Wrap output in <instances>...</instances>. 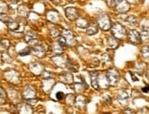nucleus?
Instances as JSON below:
<instances>
[{
    "label": "nucleus",
    "instance_id": "obj_22",
    "mask_svg": "<svg viewBox=\"0 0 149 114\" xmlns=\"http://www.w3.org/2000/svg\"><path fill=\"white\" fill-rule=\"evenodd\" d=\"M76 25L78 28H86L88 27V21L85 19V18L83 17H81V18H77V22H76Z\"/></svg>",
    "mask_w": 149,
    "mask_h": 114
},
{
    "label": "nucleus",
    "instance_id": "obj_18",
    "mask_svg": "<svg viewBox=\"0 0 149 114\" xmlns=\"http://www.w3.org/2000/svg\"><path fill=\"white\" fill-rule=\"evenodd\" d=\"M86 102H87L86 97L82 96V95H79V96H77V97L75 98V102H74V103L76 104L77 107H79V108L84 106V105L86 104Z\"/></svg>",
    "mask_w": 149,
    "mask_h": 114
},
{
    "label": "nucleus",
    "instance_id": "obj_28",
    "mask_svg": "<svg viewBox=\"0 0 149 114\" xmlns=\"http://www.w3.org/2000/svg\"><path fill=\"white\" fill-rule=\"evenodd\" d=\"M0 46H1L4 49H8L10 47V41L6 39H3L0 40Z\"/></svg>",
    "mask_w": 149,
    "mask_h": 114
},
{
    "label": "nucleus",
    "instance_id": "obj_11",
    "mask_svg": "<svg viewBox=\"0 0 149 114\" xmlns=\"http://www.w3.org/2000/svg\"><path fill=\"white\" fill-rule=\"evenodd\" d=\"M29 69H30V71L36 76L41 75V73L44 70L43 66L40 65V64H38V63H32V64H30L29 65Z\"/></svg>",
    "mask_w": 149,
    "mask_h": 114
},
{
    "label": "nucleus",
    "instance_id": "obj_25",
    "mask_svg": "<svg viewBox=\"0 0 149 114\" xmlns=\"http://www.w3.org/2000/svg\"><path fill=\"white\" fill-rule=\"evenodd\" d=\"M17 13L20 17H27L28 15V9L25 6H20V7L17 8Z\"/></svg>",
    "mask_w": 149,
    "mask_h": 114
},
{
    "label": "nucleus",
    "instance_id": "obj_34",
    "mask_svg": "<svg viewBox=\"0 0 149 114\" xmlns=\"http://www.w3.org/2000/svg\"><path fill=\"white\" fill-rule=\"evenodd\" d=\"M140 36H141V39L149 40V31L148 30H144L143 32L140 34Z\"/></svg>",
    "mask_w": 149,
    "mask_h": 114
},
{
    "label": "nucleus",
    "instance_id": "obj_27",
    "mask_svg": "<svg viewBox=\"0 0 149 114\" xmlns=\"http://www.w3.org/2000/svg\"><path fill=\"white\" fill-rule=\"evenodd\" d=\"M125 21L130 25V26H136L137 24V19L136 17H135L134 16H130V17H127Z\"/></svg>",
    "mask_w": 149,
    "mask_h": 114
},
{
    "label": "nucleus",
    "instance_id": "obj_5",
    "mask_svg": "<svg viewBox=\"0 0 149 114\" xmlns=\"http://www.w3.org/2000/svg\"><path fill=\"white\" fill-rule=\"evenodd\" d=\"M127 37H128L129 41H130L132 44H134V45H139V44L142 42L140 33L137 32L136 30L129 31V33L127 34Z\"/></svg>",
    "mask_w": 149,
    "mask_h": 114
},
{
    "label": "nucleus",
    "instance_id": "obj_44",
    "mask_svg": "<svg viewBox=\"0 0 149 114\" xmlns=\"http://www.w3.org/2000/svg\"><path fill=\"white\" fill-rule=\"evenodd\" d=\"M17 2H19V1H23V0H17Z\"/></svg>",
    "mask_w": 149,
    "mask_h": 114
},
{
    "label": "nucleus",
    "instance_id": "obj_1",
    "mask_svg": "<svg viewBox=\"0 0 149 114\" xmlns=\"http://www.w3.org/2000/svg\"><path fill=\"white\" fill-rule=\"evenodd\" d=\"M97 26L102 30L107 31L111 29L112 28V22L110 17L107 14H101L97 17Z\"/></svg>",
    "mask_w": 149,
    "mask_h": 114
},
{
    "label": "nucleus",
    "instance_id": "obj_33",
    "mask_svg": "<svg viewBox=\"0 0 149 114\" xmlns=\"http://www.w3.org/2000/svg\"><path fill=\"white\" fill-rule=\"evenodd\" d=\"M31 52V48L30 47H26L24 49H22L21 51H19V55L20 56H27V55H29Z\"/></svg>",
    "mask_w": 149,
    "mask_h": 114
},
{
    "label": "nucleus",
    "instance_id": "obj_26",
    "mask_svg": "<svg viewBox=\"0 0 149 114\" xmlns=\"http://www.w3.org/2000/svg\"><path fill=\"white\" fill-rule=\"evenodd\" d=\"M142 56L145 60L149 61V46H146L142 48Z\"/></svg>",
    "mask_w": 149,
    "mask_h": 114
},
{
    "label": "nucleus",
    "instance_id": "obj_6",
    "mask_svg": "<svg viewBox=\"0 0 149 114\" xmlns=\"http://www.w3.org/2000/svg\"><path fill=\"white\" fill-rule=\"evenodd\" d=\"M22 95H23V98L26 100L30 99H34V98H36V91L32 86H26L24 88Z\"/></svg>",
    "mask_w": 149,
    "mask_h": 114
},
{
    "label": "nucleus",
    "instance_id": "obj_37",
    "mask_svg": "<svg viewBox=\"0 0 149 114\" xmlns=\"http://www.w3.org/2000/svg\"><path fill=\"white\" fill-rule=\"evenodd\" d=\"M3 60H5L6 62H10L11 61V58L8 55V53H4L3 54Z\"/></svg>",
    "mask_w": 149,
    "mask_h": 114
},
{
    "label": "nucleus",
    "instance_id": "obj_45",
    "mask_svg": "<svg viewBox=\"0 0 149 114\" xmlns=\"http://www.w3.org/2000/svg\"><path fill=\"white\" fill-rule=\"evenodd\" d=\"M140 1H143V0H140Z\"/></svg>",
    "mask_w": 149,
    "mask_h": 114
},
{
    "label": "nucleus",
    "instance_id": "obj_31",
    "mask_svg": "<svg viewBox=\"0 0 149 114\" xmlns=\"http://www.w3.org/2000/svg\"><path fill=\"white\" fill-rule=\"evenodd\" d=\"M122 0H106V3L108 5V7L110 8H115Z\"/></svg>",
    "mask_w": 149,
    "mask_h": 114
},
{
    "label": "nucleus",
    "instance_id": "obj_42",
    "mask_svg": "<svg viewBox=\"0 0 149 114\" xmlns=\"http://www.w3.org/2000/svg\"><path fill=\"white\" fill-rule=\"evenodd\" d=\"M52 1H53L54 3H56V4H60V3L61 2V0H52Z\"/></svg>",
    "mask_w": 149,
    "mask_h": 114
},
{
    "label": "nucleus",
    "instance_id": "obj_3",
    "mask_svg": "<svg viewBox=\"0 0 149 114\" xmlns=\"http://www.w3.org/2000/svg\"><path fill=\"white\" fill-rule=\"evenodd\" d=\"M106 75V78L109 81V84L110 86H116L118 84V81H119V73L117 72V70H115L114 68H112L108 70V72L105 74Z\"/></svg>",
    "mask_w": 149,
    "mask_h": 114
},
{
    "label": "nucleus",
    "instance_id": "obj_7",
    "mask_svg": "<svg viewBox=\"0 0 149 114\" xmlns=\"http://www.w3.org/2000/svg\"><path fill=\"white\" fill-rule=\"evenodd\" d=\"M116 11L118 12V13H122V14H125V13H127V12L130 10V4H129L127 1L125 0H122V1L116 6Z\"/></svg>",
    "mask_w": 149,
    "mask_h": 114
},
{
    "label": "nucleus",
    "instance_id": "obj_40",
    "mask_svg": "<svg viewBox=\"0 0 149 114\" xmlns=\"http://www.w3.org/2000/svg\"><path fill=\"white\" fill-rule=\"evenodd\" d=\"M130 74H131V77H132V79H133L134 81H137V80H138V78H135V77H134V75L132 72H130Z\"/></svg>",
    "mask_w": 149,
    "mask_h": 114
},
{
    "label": "nucleus",
    "instance_id": "obj_12",
    "mask_svg": "<svg viewBox=\"0 0 149 114\" xmlns=\"http://www.w3.org/2000/svg\"><path fill=\"white\" fill-rule=\"evenodd\" d=\"M31 51L34 53V55L38 58H44L45 57V48L41 45H35L33 48H31Z\"/></svg>",
    "mask_w": 149,
    "mask_h": 114
},
{
    "label": "nucleus",
    "instance_id": "obj_43",
    "mask_svg": "<svg viewBox=\"0 0 149 114\" xmlns=\"http://www.w3.org/2000/svg\"><path fill=\"white\" fill-rule=\"evenodd\" d=\"M146 75H147V78L149 79V69H148V70H147V74H146Z\"/></svg>",
    "mask_w": 149,
    "mask_h": 114
},
{
    "label": "nucleus",
    "instance_id": "obj_15",
    "mask_svg": "<svg viewBox=\"0 0 149 114\" xmlns=\"http://www.w3.org/2000/svg\"><path fill=\"white\" fill-rule=\"evenodd\" d=\"M91 75V81H92V86L95 88V90H99V84H98V72L96 71H93L90 72Z\"/></svg>",
    "mask_w": 149,
    "mask_h": 114
},
{
    "label": "nucleus",
    "instance_id": "obj_17",
    "mask_svg": "<svg viewBox=\"0 0 149 114\" xmlns=\"http://www.w3.org/2000/svg\"><path fill=\"white\" fill-rule=\"evenodd\" d=\"M52 49H53V53L56 56H61L63 52V46L61 45V44L57 41L56 43H53Z\"/></svg>",
    "mask_w": 149,
    "mask_h": 114
},
{
    "label": "nucleus",
    "instance_id": "obj_10",
    "mask_svg": "<svg viewBox=\"0 0 149 114\" xmlns=\"http://www.w3.org/2000/svg\"><path fill=\"white\" fill-rule=\"evenodd\" d=\"M65 15L69 20L74 21L78 18V11L75 8H68L65 10Z\"/></svg>",
    "mask_w": 149,
    "mask_h": 114
},
{
    "label": "nucleus",
    "instance_id": "obj_19",
    "mask_svg": "<svg viewBox=\"0 0 149 114\" xmlns=\"http://www.w3.org/2000/svg\"><path fill=\"white\" fill-rule=\"evenodd\" d=\"M86 33L90 36H93V35H95L98 33V26H96L94 24H91V25H88V27L86 28Z\"/></svg>",
    "mask_w": 149,
    "mask_h": 114
},
{
    "label": "nucleus",
    "instance_id": "obj_38",
    "mask_svg": "<svg viewBox=\"0 0 149 114\" xmlns=\"http://www.w3.org/2000/svg\"><path fill=\"white\" fill-rule=\"evenodd\" d=\"M51 35H52L53 37H59L60 36L59 30H58L57 28H53L52 30H51Z\"/></svg>",
    "mask_w": 149,
    "mask_h": 114
},
{
    "label": "nucleus",
    "instance_id": "obj_39",
    "mask_svg": "<svg viewBox=\"0 0 149 114\" xmlns=\"http://www.w3.org/2000/svg\"><path fill=\"white\" fill-rule=\"evenodd\" d=\"M142 91L145 92V93H147V92L149 91V85H147L146 87H145V88H142Z\"/></svg>",
    "mask_w": 149,
    "mask_h": 114
},
{
    "label": "nucleus",
    "instance_id": "obj_36",
    "mask_svg": "<svg viewBox=\"0 0 149 114\" xmlns=\"http://www.w3.org/2000/svg\"><path fill=\"white\" fill-rule=\"evenodd\" d=\"M56 98L59 100H61L63 99H65L66 96H65V94H64L62 91H59V92H57V94H56Z\"/></svg>",
    "mask_w": 149,
    "mask_h": 114
},
{
    "label": "nucleus",
    "instance_id": "obj_21",
    "mask_svg": "<svg viewBox=\"0 0 149 114\" xmlns=\"http://www.w3.org/2000/svg\"><path fill=\"white\" fill-rule=\"evenodd\" d=\"M66 67L70 69V70H72L73 72H76L78 70V68H79V65L77 64V63L73 60H70V59H68L66 61Z\"/></svg>",
    "mask_w": 149,
    "mask_h": 114
},
{
    "label": "nucleus",
    "instance_id": "obj_13",
    "mask_svg": "<svg viewBox=\"0 0 149 114\" xmlns=\"http://www.w3.org/2000/svg\"><path fill=\"white\" fill-rule=\"evenodd\" d=\"M25 41L27 43H33L38 39V35L34 32V31H28L24 35Z\"/></svg>",
    "mask_w": 149,
    "mask_h": 114
},
{
    "label": "nucleus",
    "instance_id": "obj_20",
    "mask_svg": "<svg viewBox=\"0 0 149 114\" xmlns=\"http://www.w3.org/2000/svg\"><path fill=\"white\" fill-rule=\"evenodd\" d=\"M61 78H62L63 81L67 84H72L73 82V77L70 72H63L61 74Z\"/></svg>",
    "mask_w": 149,
    "mask_h": 114
},
{
    "label": "nucleus",
    "instance_id": "obj_23",
    "mask_svg": "<svg viewBox=\"0 0 149 114\" xmlns=\"http://www.w3.org/2000/svg\"><path fill=\"white\" fill-rule=\"evenodd\" d=\"M6 26H8V28L11 31H16V30H17L19 28V24L17 21H15V20L10 21L9 23L6 24Z\"/></svg>",
    "mask_w": 149,
    "mask_h": 114
},
{
    "label": "nucleus",
    "instance_id": "obj_30",
    "mask_svg": "<svg viewBox=\"0 0 149 114\" xmlns=\"http://www.w3.org/2000/svg\"><path fill=\"white\" fill-rule=\"evenodd\" d=\"M6 92L5 91V90L2 88V87H0V102H2L4 103L6 99Z\"/></svg>",
    "mask_w": 149,
    "mask_h": 114
},
{
    "label": "nucleus",
    "instance_id": "obj_32",
    "mask_svg": "<svg viewBox=\"0 0 149 114\" xmlns=\"http://www.w3.org/2000/svg\"><path fill=\"white\" fill-rule=\"evenodd\" d=\"M0 20H1L2 22H4V23H6V24H8L10 21H12L13 19H12L10 17L6 16L5 14H0Z\"/></svg>",
    "mask_w": 149,
    "mask_h": 114
},
{
    "label": "nucleus",
    "instance_id": "obj_35",
    "mask_svg": "<svg viewBox=\"0 0 149 114\" xmlns=\"http://www.w3.org/2000/svg\"><path fill=\"white\" fill-rule=\"evenodd\" d=\"M58 42H59L61 45H62L63 47H65V46H67V42H66V39H65V37H64L63 36H60L59 37V39H58V40H57Z\"/></svg>",
    "mask_w": 149,
    "mask_h": 114
},
{
    "label": "nucleus",
    "instance_id": "obj_16",
    "mask_svg": "<svg viewBox=\"0 0 149 114\" xmlns=\"http://www.w3.org/2000/svg\"><path fill=\"white\" fill-rule=\"evenodd\" d=\"M108 46L110 48H112V49L117 48L119 46V39H117L113 36L109 37H108Z\"/></svg>",
    "mask_w": 149,
    "mask_h": 114
},
{
    "label": "nucleus",
    "instance_id": "obj_41",
    "mask_svg": "<svg viewBox=\"0 0 149 114\" xmlns=\"http://www.w3.org/2000/svg\"><path fill=\"white\" fill-rule=\"evenodd\" d=\"M124 113H134V112L133 110H125V111H124Z\"/></svg>",
    "mask_w": 149,
    "mask_h": 114
},
{
    "label": "nucleus",
    "instance_id": "obj_2",
    "mask_svg": "<svg viewBox=\"0 0 149 114\" xmlns=\"http://www.w3.org/2000/svg\"><path fill=\"white\" fill-rule=\"evenodd\" d=\"M111 29H112L113 36L119 40L124 39L125 37L127 36V32H126L125 28L124 26H122V25L119 23H114L113 25H112Z\"/></svg>",
    "mask_w": 149,
    "mask_h": 114
},
{
    "label": "nucleus",
    "instance_id": "obj_4",
    "mask_svg": "<svg viewBox=\"0 0 149 114\" xmlns=\"http://www.w3.org/2000/svg\"><path fill=\"white\" fill-rule=\"evenodd\" d=\"M61 36H63L64 37H65L66 42H67V46L73 47V46L76 45V43H77L76 37H75L74 34L70 30H69V29H64L62 31Z\"/></svg>",
    "mask_w": 149,
    "mask_h": 114
},
{
    "label": "nucleus",
    "instance_id": "obj_8",
    "mask_svg": "<svg viewBox=\"0 0 149 114\" xmlns=\"http://www.w3.org/2000/svg\"><path fill=\"white\" fill-rule=\"evenodd\" d=\"M117 99L120 104L125 106L128 103V100H129V92L125 90H121L120 92L118 93Z\"/></svg>",
    "mask_w": 149,
    "mask_h": 114
},
{
    "label": "nucleus",
    "instance_id": "obj_9",
    "mask_svg": "<svg viewBox=\"0 0 149 114\" xmlns=\"http://www.w3.org/2000/svg\"><path fill=\"white\" fill-rule=\"evenodd\" d=\"M5 76H6V79L10 82H12V83H14V84H17L19 81V75L15 70H9L8 72H6L5 74Z\"/></svg>",
    "mask_w": 149,
    "mask_h": 114
},
{
    "label": "nucleus",
    "instance_id": "obj_14",
    "mask_svg": "<svg viewBox=\"0 0 149 114\" xmlns=\"http://www.w3.org/2000/svg\"><path fill=\"white\" fill-rule=\"evenodd\" d=\"M98 84H99V88H108L110 87L106 75L98 76Z\"/></svg>",
    "mask_w": 149,
    "mask_h": 114
},
{
    "label": "nucleus",
    "instance_id": "obj_29",
    "mask_svg": "<svg viewBox=\"0 0 149 114\" xmlns=\"http://www.w3.org/2000/svg\"><path fill=\"white\" fill-rule=\"evenodd\" d=\"M8 11V6L4 2L0 1V14H6Z\"/></svg>",
    "mask_w": 149,
    "mask_h": 114
},
{
    "label": "nucleus",
    "instance_id": "obj_24",
    "mask_svg": "<svg viewBox=\"0 0 149 114\" xmlns=\"http://www.w3.org/2000/svg\"><path fill=\"white\" fill-rule=\"evenodd\" d=\"M32 108L29 104H24L21 106V108L19 109V112L20 113H32Z\"/></svg>",
    "mask_w": 149,
    "mask_h": 114
}]
</instances>
